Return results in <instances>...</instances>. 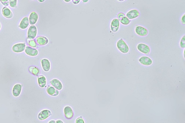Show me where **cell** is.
<instances>
[{"mask_svg":"<svg viewBox=\"0 0 185 123\" xmlns=\"http://www.w3.org/2000/svg\"><path fill=\"white\" fill-rule=\"evenodd\" d=\"M117 47L119 50L123 53H127L129 51V48L127 43L121 39L117 43Z\"/></svg>","mask_w":185,"mask_h":123,"instance_id":"1","label":"cell"},{"mask_svg":"<svg viewBox=\"0 0 185 123\" xmlns=\"http://www.w3.org/2000/svg\"><path fill=\"white\" fill-rule=\"evenodd\" d=\"M37 34V29L34 25L29 27L27 32V38L29 39H33L36 38Z\"/></svg>","mask_w":185,"mask_h":123,"instance_id":"2","label":"cell"},{"mask_svg":"<svg viewBox=\"0 0 185 123\" xmlns=\"http://www.w3.org/2000/svg\"><path fill=\"white\" fill-rule=\"evenodd\" d=\"M52 113L50 110L47 109H43L38 114V118L40 121H44L52 116Z\"/></svg>","mask_w":185,"mask_h":123,"instance_id":"3","label":"cell"},{"mask_svg":"<svg viewBox=\"0 0 185 123\" xmlns=\"http://www.w3.org/2000/svg\"><path fill=\"white\" fill-rule=\"evenodd\" d=\"M63 113L65 117L67 119H71L74 116V112L73 108L69 106H66L64 107Z\"/></svg>","mask_w":185,"mask_h":123,"instance_id":"4","label":"cell"},{"mask_svg":"<svg viewBox=\"0 0 185 123\" xmlns=\"http://www.w3.org/2000/svg\"><path fill=\"white\" fill-rule=\"evenodd\" d=\"M24 51L27 55L32 57H35L39 54V51L37 49L29 46L26 47Z\"/></svg>","mask_w":185,"mask_h":123,"instance_id":"5","label":"cell"},{"mask_svg":"<svg viewBox=\"0 0 185 123\" xmlns=\"http://www.w3.org/2000/svg\"><path fill=\"white\" fill-rule=\"evenodd\" d=\"M41 63L42 69L44 71L47 72L50 71L51 68V64L49 59L46 58L42 59L41 60Z\"/></svg>","mask_w":185,"mask_h":123,"instance_id":"6","label":"cell"},{"mask_svg":"<svg viewBox=\"0 0 185 123\" xmlns=\"http://www.w3.org/2000/svg\"><path fill=\"white\" fill-rule=\"evenodd\" d=\"M26 45L25 43H18L12 46V50L15 53H21L24 51Z\"/></svg>","mask_w":185,"mask_h":123,"instance_id":"7","label":"cell"},{"mask_svg":"<svg viewBox=\"0 0 185 123\" xmlns=\"http://www.w3.org/2000/svg\"><path fill=\"white\" fill-rule=\"evenodd\" d=\"M51 85L53 86L59 91H60L63 88V85L62 82L57 78L52 79L50 81Z\"/></svg>","mask_w":185,"mask_h":123,"instance_id":"8","label":"cell"},{"mask_svg":"<svg viewBox=\"0 0 185 123\" xmlns=\"http://www.w3.org/2000/svg\"><path fill=\"white\" fill-rule=\"evenodd\" d=\"M22 86L20 83H17L14 86L12 90V94L14 97H18L22 93Z\"/></svg>","mask_w":185,"mask_h":123,"instance_id":"9","label":"cell"},{"mask_svg":"<svg viewBox=\"0 0 185 123\" xmlns=\"http://www.w3.org/2000/svg\"><path fill=\"white\" fill-rule=\"evenodd\" d=\"M46 92L49 95L52 97H57L59 94V91L51 85H49L46 88Z\"/></svg>","mask_w":185,"mask_h":123,"instance_id":"10","label":"cell"},{"mask_svg":"<svg viewBox=\"0 0 185 123\" xmlns=\"http://www.w3.org/2000/svg\"><path fill=\"white\" fill-rule=\"evenodd\" d=\"M138 50L144 54L148 55L150 52V49L149 46L144 43H140L137 46Z\"/></svg>","mask_w":185,"mask_h":123,"instance_id":"11","label":"cell"},{"mask_svg":"<svg viewBox=\"0 0 185 123\" xmlns=\"http://www.w3.org/2000/svg\"><path fill=\"white\" fill-rule=\"evenodd\" d=\"M135 32L140 36H145L148 34V30L142 26H138L136 27L135 29Z\"/></svg>","mask_w":185,"mask_h":123,"instance_id":"12","label":"cell"},{"mask_svg":"<svg viewBox=\"0 0 185 123\" xmlns=\"http://www.w3.org/2000/svg\"><path fill=\"white\" fill-rule=\"evenodd\" d=\"M118 17L119 22H121L123 25H128L130 23L131 21L129 19L127 18L125 14L123 13H120L118 14Z\"/></svg>","mask_w":185,"mask_h":123,"instance_id":"13","label":"cell"},{"mask_svg":"<svg viewBox=\"0 0 185 123\" xmlns=\"http://www.w3.org/2000/svg\"><path fill=\"white\" fill-rule=\"evenodd\" d=\"M140 13L136 9H132L128 11L126 14V16L128 19L132 20L136 19L139 16Z\"/></svg>","mask_w":185,"mask_h":123,"instance_id":"14","label":"cell"},{"mask_svg":"<svg viewBox=\"0 0 185 123\" xmlns=\"http://www.w3.org/2000/svg\"><path fill=\"white\" fill-rule=\"evenodd\" d=\"M35 41L37 45L40 46H45L49 43V39L43 36H38Z\"/></svg>","mask_w":185,"mask_h":123,"instance_id":"15","label":"cell"},{"mask_svg":"<svg viewBox=\"0 0 185 123\" xmlns=\"http://www.w3.org/2000/svg\"><path fill=\"white\" fill-rule=\"evenodd\" d=\"M37 82L39 87L43 88L46 87L47 85V79L43 75L39 76L37 78Z\"/></svg>","mask_w":185,"mask_h":123,"instance_id":"16","label":"cell"},{"mask_svg":"<svg viewBox=\"0 0 185 123\" xmlns=\"http://www.w3.org/2000/svg\"><path fill=\"white\" fill-rule=\"evenodd\" d=\"M120 22L118 19H114L111 21L110 28L113 32H117L119 29Z\"/></svg>","mask_w":185,"mask_h":123,"instance_id":"17","label":"cell"},{"mask_svg":"<svg viewBox=\"0 0 185 123\" xmlns=\"http://www.w3.org/2000/svg\"><path fill=\"white\" fill-rule=\"evenodd\" d=\"M29 24L31 25H34L39 20V15L36 12H32L29 15Z\"/></svg>","mask_w":185,"mask_h":123,"instance_id":"18","label":"cell"},{"mask_svg":"<svg viewBox=\"0 0 185 123\" xmlns=\"http://www.w3.org/2000/svg\"><path fill=\"white\" fill-rule=\"evenodd\" d=\"M139 62L141 64L144 66H149L152 64V61L150 58L147 56H143L139 59Z\"/></svg>","mask_w":185,"mask_h":123,"instance_id":"19","label":"cell"},{"mask_svg":"<svg viewBox=\"0 0 185 123\" xmlns=\"http://www.w3.org/2000/svg\"><path fill=\"white\" fill-rule=\"evenodd\" d=\"M29 24V18L27 17H25L21 21L19 27L21 29H25L28 27Z\"/></svg>","mask_w":185,"mask_h":123,"instance_id":"20","label":"cell"},{"mask_svg":"<svg viewBox=\"0 0 185 123\" xmlns=\"http://www.w3.org/2000/svg\"><path fill=\"white\" fill-rule=\"evenodd\" d=\"M2 13L3 16L7 19H11L13 17V14L11 10L7 7L2 9Z\"/></svg>","mask_w":185,"mask_h":123,"instance_id":"21","label":"cell"},{"mask_svg":"<svg viewBox=\"0 0 185 123\" xmlns=\"http://www.w3.org/2000/svg\"><path fill=\"white\" fill-rule=\"evenodd\" d=\"M29 71L31 74L36 76H39L40 70L39 68L35 66H31L29 68Z\"/></svg>","mask_w":185,"mask_h":123,"instance_id":"22","label":"cell"},{"mask_svg":"<svg viewBox=\"0 0 185 123\" xmlns=\"http://www.w3.org/2000/svg\"><path fill=\"white\" fill-rule=\"evenodd\" d=\"M27 42L28 45L29 46L33 48H36L37 47V43L36 41L34 39H28Z\"/></svg>","mask_w":185,"mask_h":123,"instance_id":"23","label":"cell"},{"mask_svg":"<svg viewBox=\"0 0 185 123\" xmlns=\"http://www.w3.org/2000/svg\"><path fill=\"white\" fill-rule=\"evenodd\" d=\"M18 0H9L10 6L12 8L16 7L17 5Z\"/></svg>","mask_w":185,"mask_h":123,"instance_id":"24","label":"cell"},{"mask_svg":"<svg viewBox=\"0 0 185 123\" xmlns=\"http://www.w3.org/2000/svg\"><path fill=\"white\" fill-rule=\"evenodd\" d=\"M180 46L181 47L184 49L185 47V36H184L182 38L180 42Z\"/></svg>","mask_w":185,"mask_h":123,"instance_id":"25","label":"cell"},{"mask_svg":"<svg viewBox=\"0 0 185 123\" xmlns=\"http://www.w3.org/2000/svg\"><path fill=\"white\" fill-rule=\"evenodd\" d=\"M76 123H85V121L83 117L80 116L78 117L75 120Z\"/></svg>","mask_w":185,"mask_h":123,"instance_id":"26","label":"cell"},{"mask_svg":"<svg viewBox=\"0 0 185 123\" xmlns=\"http://www.w3.org/2000/svg\"><path fill=\"white\" fill-rule=\"evenodd\" d=\"M0 1L5 6H7L9 5V0H0Z\"/></svg>","mask_w":185,"mask_h":123,"instance_id":"27","label":"cell"},{"mask_svg":"<svg viewBox=\"0 0 185 123\" xmlns=\"http://www.w3.org/2000/svg\"><path fill=\"white\" fill-rule=\"evenodd\" d=\"M81 0H72V2L75 5H77L80 2Z\"/></svg>","mask_w":185,"mask_h":123,"instance_id":"28","label":"cell"},{"mask_svg":"<svg viewBox=\"0 0 185 123\" xmlns=\"http://www.w3.org/2000/svg\"><path fill=\"white\" fill-rule=\"evenodd\" d=\"M185 15L184 14V15L182 17L181 19L182 22L184 25H185Z\"/></svg>","mask_w":185,"mask_h":123,"instance_id":"29","label":"cell"},{"mask_svg":"<svg viewBox=\"0 0 185 123\" xmlns=\"http://www.w3.org/2000/svg\"><path fill=\"white\" fill-rule=\"evenodd\" d=\"M56 123H64V122L62 121V120H58L56 121Z\"/></svg>","mask_w":185,"mask_h":123,"instance_id":"30","label":"cell"},{"mask_svg":"<svg viewBox=\"0 0 185 123\" xmlns=\"http://www.w3.org/2000/svg\"><path fill=\"white\" fill-rule=\"evenodd\" d=\"M49 123H56V121L54 120H51L49 121L48 122Z\"/></svg>","mask_w":185,"mask_h":123,"instance_id":"31","label":"cell"},{"mask_svg":"<svg viewBox=\"0 0 185 123\" xmlns=\"http://www.w3.org/2000/svg\"><path fill=\"white\" fill-rule=\"evenodd\" d=\"M82 1H83V2L85 3H86L88 2L89 0H82Z\"/></svg>","mask_w":185,"mask_h":123,"instance_id":"32","label":"cell"},{"mask_svg":"<svg viewBox=\"0 0 185 123\" xmlns=\"http://www.w3.org/2000/svg\"><path fill=\"white\" fill-rule=\"evenodd\" d=\"M38 1L39 2L42 3L44 2L45 0H38Z\"/></svg>","mask_w":185,"mask_h":123,"instance_id":"33","label":"cell"},{"mask_svg":"<svg viewBox=\"0 0 185 123\" xmlns=\"http://www.w3.org/2000/svg\"><path fill=\"white\" fill-rule=\"evenodd\" d=\"M64 1L66 2L69 3L70 2V1H71V0H64Z\"/></svg>","mask_w":185,"mask_h":123,"instance_id":"34","label":"cell"},{"mask_svg":"<svg viewBox=\"0 0 185 123\" xmlns=\"http://www.w3.org/2000/svg\"><path fill=\"white\" fill-rule=\"evenodd\" d=\"M118 1H120V2H122V1H125V0H118Z\"/></svg>","mask_w":185,"mask_h":123,"instance_id":"35","label":"cell"},{"mask_svg":"<svg viewBox=\"0 0 185 123\" xmlns=\"http://www.w3.org/2000/svg\"><path fill=\"white\" fill-rule=\"evenodd\" d=\"M1 23H0V30H1Z\"/></svg>","mask_w":185,"mask_h":123,"instance_id":"36","label":"cell"}]
</instances>
